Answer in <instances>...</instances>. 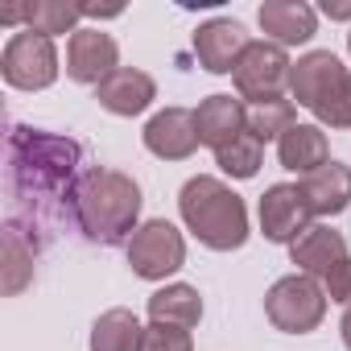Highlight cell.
<instances>
[{
    "mask_svg": "<svg viewBox=\"0 0 351 351\" xmlns=\"http://www.w3.org/2000/svg\"><path fill=\"white\" fill-rule=\"evenodd\" d=\"M83 149L71 136L13 124L5 141V186H9V223L34 244H50L62 215L75 207Z\"/></svg>",
    "mask_w": 351,
    "mask_h": 351,
    "instance_id": "6da1fadb",
    "label": "cell"
},
{
    "mask_svg": "<svg viewBox=\"0 0 351 351\" xmlns=\"http://www.w3.org/2000/svg\"><path fill=\"white\" fill-rule=\"evenodd\" d=\"M75 228L83 232V240L116 248L124 240L136 236V219H141V186L120 169H87L75 191V207H71Z\"/></svg>",
    "mask_w": 351,
    "mask_h": 351,
    "instance_id": "7a4b0ae2",
    "label": "cell"
},
{
    "mask_svg": "<svg viewBox=\"0 0 351 351\" xmlns=\"http://www.w3.org/2000/svg\"><path fill=\"white\" fill-rule=\"evenodd\" d=\"M178 211L186 219V228L199 236V244L215 248V252H232V248H244L248 240V207L244 199L223 186L211 173H199L191 178L178 195Z\"/></svg>",
    "mask_w": 351,
    "mask_h": 351,
    "instance_id": "3957f363",
    "label": "cell"
},
{
    "mask_svg": "<svg viewBox=\"0 0 351 351\" xmlns=\"http://www.w3.org/2000/svg\"><path fill=\"white\" fill-rule=\"evenodd\" d=\"M293 99L330 128H351V71L330 50H310L289 71Z\"/></svg>",
    "mask_w": 351,
    "mask_h": 351,
    "instance_id": "277c9868",
    "label": "cell"
},
{
    "mask_svg": "<svg viewBox=\"0 0 351 351\" xmlns=\"http://www.w3.org/2000/svg\"><path fill=\"white\" fill-rule=\"evenodd\" d=\"M265 314L277 330L285 335H310L322 318H326V289L306 277V273H293V277H281L269 293H265Z\"/></svg>",
    "mask_w": 351,
    "mask_h": 351,
    "instance_id": "5b68a950",
    "label": "cell"
},
{
    "mask_svg": "<svg viewBox=\"0 0 351 351\" xmlns=\"http://www.w3.org/2000/svg\"><path fill=\"white\" fill-rule=\"evenodd\" d=\"M0 71H5V83L17 91H42L58 79V50L54 38L38 34V29H17L5 42V54H0Z\"/></svg>",
    "mask_w": 351,
    "mask_h": 351,
    "instance_id": "8992f818",
    "label": "cell"
},
{
    "mask_svg": "<svg viewBox=\"0 0 351 351\" xmlns=\"http://www.w3.org/2000/svg\"><path fill=\"white\" fill-rule=\"evenodd\" d=\"M182 265H186V240H182L178 228L165 223V219H149L128 240V269L136 277H145V281H165L169 273H178Z\"/></svg>",
    "mask_w": 351,
    "mask_h": 351,
    "instance_id": "52a82bcc",
    "label": "cell"
},
{
    "mask_svg": "<svg viewBox=\"0 0 351 351\" xmlns=\"http://www.w3.org/2000/svg\"><path fill=\"white\" fill-rule=\"evenodd\" d=\"M289 71H293V62L285 58V46H277V42H252L240 54L232 79H236V91L248 104H261V99H277L281 95V87L289 83Z\"/></svg>",
    "mask_w": 351,
    "mask_h": 351,
    "instance_id": "ba28073f",
    "label": "cell"
},
{
    "mask_svg": "<svg viewBox=\"0 0 351 351\" xmlns=\"http://www.w3.org/2000/svg\"><path fill=\"white\" fill-rule=\"evenodd\" d=\"M310 219H314V211H310L302 186L277 182V186H269V191L261 195V232H265V240H273V244H293L306 228H314Z\"/></svg>",
    "mask_w": 351,
    "mask_h": 351,
    "instance_id": "9c48e42d",
    "label": "cell"
},
{
    "mask_svg": "<svg viewBox=\"0 0 351 351\" xmlns=\"http://www.w3.org/2000/svg\"><path fill=\"white\" fill-rule=\"evenodd\" d=\"M116 62H120V46H116L112 34H104V29L71 34V42H66V75L75 83H95L99 87L108 75L120 71Z\"/></svg>",
    "mask_w": 351,
    "mask_h": 351,
    "instance_id": "30bf717a",
    "label": "cell"
},
{
    "mask_svg": "<svg viewBox=\"0 0 351 351\" xmlns=\"http://www.w3.org/2000/svg\"><path fill=\"white\" fill-rule=\"evenodd\" d=\"M199 128H195V112L186 108H165L145 124V149L161 161H186L199 149Z\"/></svg>",
    "mask_w": 351,
    "mask_h": 351,
    "instance_id": "8fae6325",
    "label": "cell"
},
{
    "mask_svg": "<svg viewBox=\"0 0 351 351\" xmlns=\"http://www.w3.org/2000/svg\"><path fill=\"white\" fill-rule=\"evenodd\" d=\"M248 46H252V42H248L244 25L232 21V17H215V21L199 25V34H195V54H199V62H203L211 75H232L236 62H240V54H244Z\"/></svg>",
    "mask_w": 351,
    "mask_h": 351,
    "instance_id": "7c38bea8",
    "label": "cell"
},
{
    "mask_svg": "<svg viewBox=\"0 0 351 351\" xmlns=\"http://www.w3.org/2000/svg\"><path fill=\"white\" fill-rule=\"evenodd\" d=\"M256 21L277 46H302L318 34V13L306 0H265L256 9Z\"/></svg>",
    "mask_w": 351,
    "mask_h": 351,
    "instance_id": "4fadbf2b",
    "label": "cell"
},
{
    "mask_svg": "<svg viewBox=\"0 0 351 351\" xmlns=\"http://www.w3.org/2000/svg\"><path fill=\"white\" fill-rule=\"evenodd\" d=\"M95 99L99 108H108L112 116H141L153 99H157V83L153 75L136 71V66H120L116 75H108L99 87H95Z\"/></svg>",
    "mask_w": 351,
    "mask_h": 351,
    "instance_id": "5bb4252c",
    "label": "cell"
},
{
    "mask_svg": "<svg viewBox=\"0 0 351 351\" xmlns=\"http://www.w3.org/2000/svg\"><path fill=\"white\" fill-rule=\"evenodd\" d=\"M289 261H293L306 277L322 281L339 261H347V240H343L335 228L314 223V228H306V232L289 244Z\"/></svg>",
    "mask_w": 351,
    "mask_h": 351,
    "instance_id": "9a60e30c",
    "label": "cell"
},
{
    "mask_svg": "<svg viewBox=\"0 0 351 351\" xmlns=\"http://www.w3.org/2000/svg\"><path fill=\"white\" fill-rule=\"evenodd\" d=\"M195 128H199V141L203 145L223 149V145H232L248 128V104H240L232 95H207L195 108Z\"/></svg>",
    "mask_w": 351,
    "mask_h": 351,
    "instance_id": "2e32d148",
    "label": "cell"
},
{
    "mask_svg": "<svg viewBox=\"0 0 351 351\" xmlns=\"http://www.w3.org/2000/svg\"><path fill=\"white\" fill-rule=\"evenodd\" d=\"M302 195L310 203L314 215H339L351 203V165L343 161H326L322 169H314L310 178H302Z\"/></svg>",
    "mask_w": 351,
    "mask_h": 351,
    "instance_id": "e0dca14e",
    "label": "cell"
},
{
    "mask_svg": "<svg viewBox=\"0 0 351 351\" xmlns=\"http://www.w3.org/2000/svg\"><path fill=\"white\" fill-rule=\"evenodd\" d=\"M277 157L285 169L310 178L314 169H322L330 161V149H326V132L318 124H293L281 141H277Z\"/></svg>",
    "mask_w": 351,
    "mask_h": 351,
    "instance_id": "ac0fdd59",
    "label": "cell"
},
{
    "mask_svg": "<svg viewBox=\"0 0 351 351\" xmlns=\"http://www.w3.org/2000/svg\"><path fill=\"white\" fill-rule=\"evenodd\" d=\"M149 318L153 322H165V326H199L203 318V298L195 285H165L157 293H149Z\"/></svg>",
    "mask_w": 351,
    "mask_h": 351,
    "instance_id": "d6986e66",
    "label": "cell"
},
{
    "mask_svg": "<svg viewBox=\"0 0 351 351\" xmlns=\"http://www.w3.org/2000/svg\"><path fill=\"white\" fill-rule=\"evenodd\" d=\"M145 347V326L132 310H108L91 326V351H141Z\"/></svg>",
    "mask_w": 351,
    "mask_h": 351,
    "instance_id": "ffe728a7",
    "label": "cell"
},
{
    "mask_svg": "<svg viewBox=\"0 0 351 351\" xmlns=\"http://www.w3.org/2000/svg\"><path fill=\"white\" fill-rule=\"evenodd\" d=\"M34 256H38V248L9 223L5 228V244H0V277H5V293L9 298H17L34 281Z\"/></svg>",
    "mask_w": 351,
    "mask_h": 351,
    "instance_id": "44dd1931",
    "label": "cell"
},
{
    "mask_svg": "<svg viewBox=\"0 0 351 351\" xmlns=\"http://www.w3.org/2000/svg\"><path fill=\"white\" fill-rule=\"evenodd\" d=\"M83 5H66V0H34L25 5V29H38L46 38L54 34H79Z\"/></svg>",
    "mask_w": 351,
    "mask_h": 351,
    "instance_id": "7402d4cb",
    "label": "cell"
},
{
    "mask_svg": "<svg viewBox=\"0 0 351 351\" xmlns=\"http://www.w3.org/2000/svg\"><path fill=\"white\" fill-rule=\"evenodd\" d=\"M289 128H293V99L277 95V99L248 104V132L256 141H281Z\"/></svg>",
    "mask_w": 351,
    "mask_h": 351,
    "instance_id": "603a6c76",
    "label": "cell"
},
{
    "mask_svg": "<svg viewBox=\"0 0 351 351\" xmlns=\"http://www.w3.org/2000/svg\"><path fill=\"white\" fill-rule=\"evenodd\" d=\"M261 161H265V141H256L248 128H244L232 145L215 149V165H219L223 173H232V178H256Z\"/></svg>",
    "mask_w": 351,
    "mask_h": 351,
    "instance_id": "cb8c5ba5",
    "label": "cell"
},
{
    "mask_svg": "<svg viewBox=\"0 0 351 351\" xmlns=\"http://www.w3.org/2000/svg\"><path fill=\"white\" fill-rule=\"evenodd\" d=\"M141 351H195L191 330L182 326H165V322H149L145 326V347Z\"/></svg>",
    "mask_w": 351,
    "mask_h": 351,
    "instance_id": "d4e9b609",
    "label": "cell"
},
{
    "mask_svg": "<svg viewBox=\"0 0 351 351\" xmlns=\"http://www.w3.org/2000/svg\"><path fill=\"white\" fill-rule=\"evenodd\" d=\"M322 289H326V298H330V302L351 306V256H347V261H339V265L322 277Z\"/></svg>",
    "mask_w": 351,
    "mask_h": 351,
    "instance_id": "484cf974",
    "label": "cell"
},
{
    "mask_svg": "<svg viewBox=\"0 0 351 351\" xmlns=\"http://www.w3.org/2000/svg\"><path fill=\"white\" fill-rule=\"evenodd\" d=\"M322 13H326L330 21H351V5H330V0H326Z\"/></svg>",
    "mask_w": 351,
    "mask_h": 351,
    "instance_id": "4316f807",
    "label": "cell"
},
{
    "mask_svg": "<svg viewBox=\"0 0 351 351\" xmlns=\"http://www.w3.org/2000/svg\"><path fill=\"white\" fill-rule=\"evenodd\" d=\"M339 330H343V347L351 351V306H347V314H343V326H339Z\"/></svg>",
    "mask_w": 351,
    "mask_h": 351,
    "instance_id": "83f0119b",
    "label": "cell"
},
{
    "mask_svg": "<svg viewBox=\"0 0 351 351\" xmlns=\"http://www.w3.org/2000/svg\"><path fill=\"white\" fill-rule=\"evenodd\" d=\"M347 50H351V34H347Z\"/></svg>",
    "mask_w": 351,
    "mask_h": 351,
    "instance_id": "f1b7e54d",
    "label": "cell"
}]
</instances>
